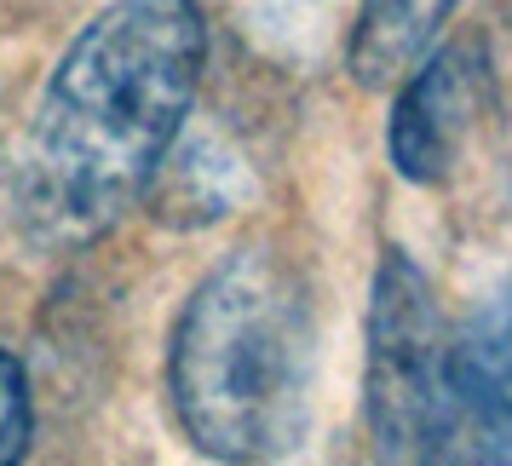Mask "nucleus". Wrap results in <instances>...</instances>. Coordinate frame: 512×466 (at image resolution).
Returning <instances> with one entry per match:
<instances>
[{"label": "nucleus", "mask_w": 512, "mask_h": 466, "mask_svg": "<svg viewBox=\"0 0 512 466\" xmlns=\"http://www.w3.org/2000/svg\"><path fill=\"white\" fill-rule=\"evenodd\" d=\"M461 0H357L351 75L357 87H392L420 52L443 35Z\"/></svg>", "instance_id": "6"}, {"label": "nucleus", "mask_w": 512, "mask_h": 466, "mask_svg": "<svg viewBox=\"0 0 512 466\" xmlns=\"http://www.w3.org/2000/svg\"><path fill=\"white\" fill-rule=\"evenodd\" d=\"M29 438H35V403H29L24 363L12 351H0V466L24 461Z\"/></svg>", "instance_id": "7"}, {"label": "nucleus", "mask_w": 512, "mask_h": 466, "mask_svg": "<svg viewBox=\"0 0 512 466\" xmlns=\"http://www.w3.org/2000/svg\"><path fill=\"white\" fill-rule=\"evenodd\" d=\"M369 438L386 461H449V317L403 248L374 271Z\"/></svg>", "instance_id": "3"}, {"label": "nucleus", "mask_w": 512, "mask_h": 466, "mask_svg": "<svg viewBox=\"0 0 512 466\" xmlns=\"http://www.w3.org/2000/svg\"><path fill=\"white\" fill-rule=\"evenodd\" d=\"M167 397L213 461L294 455L317 403V300L277 248H242L190 288L167 346Z\"/></svg>", "instance_id": "2"}, {"label": "nucleus", "mask_w": 512, "mask_h": 466, "mask_svg": "<svg viewBox=\"0 0 512 466\" xmlns=\"http://www.w3.org/2000/svg\"><path fill=\"white\" fill-rule=\"evenodd\" d=\"M489 93H495V75H489L484 41H472V35L443 41L438 35L397 75L392 127H386L397 179H409L420 190L449 185L466 167V150L489 116Z\"/></svg>", "instance_id": "4"}, {"label": "nucleus", "mask_w": 512, "mask_h": 466, "mask_svg": "<svg viewBox=\"0 0 512 466\" xmlns=\"http://www.w3.org/2000/svg\"><path fill=\"white\" fill-rule=\"evenodd\" d=\"M449 461L512 466V277L449 323Z\"/></svg>", "instance_id": "5"}, {"label": "nucleus", "mask_w": 512, "mask_h": 466, "mask_svg": "<svg viewBox=\"0 0 512 466\" xmlns=\"http://www.w3.org/2000/svg\"><path fill=\"white\" fill-rule=\"evenodd\" d=\"M208 58L196 0H110L52 64L18 167L35 248H81L150 196Z\"/></svg>", "instance_id": "1"}]
</instances>
